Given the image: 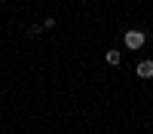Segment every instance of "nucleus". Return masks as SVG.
I'll return each mask as SVG.
<instances>
[{"label":"nucleus","instance_id":"obj_1","mask_svg":"<svg viewBox=\"0 0 153 134\" xmlns=\"http://www.w3.org/2000/svg\"><path fill=\"white\" fill-rule=\"evenodd\" d=\"M123 40H126V46H129V49H141L147 37H144V31H126Z\"/></svg>","mask_w":153,"mask_h":134},{"label":"nucleus","instance_id":"obj_2","mask_svg":"<svg viewBox=\"0 0 153 134\" xmlns=\"http://www.w3.org/2000/svg\"><path fill=\"white\" fill-rule=\"evenodd\" d=\"M138 76H141V79L153 76V61H141V64H138Z\"/></svg>","mask_w":153,"mask_h":134},{"label":"nucleus","instance_id":"obj_3","mask_svg":"<svg viewBox=\"0 0 153 134\" xmlns=\"http://www.w3.org/2000/svg\"><path fill=\"white\" fill-rule=\"evenodd\" d=\"M104 61H107V64H120V61H123V55L117 52V49H110V52L104 55Z\"/></svg>","mask_w":153,"mask_h":134}]
</instances>
